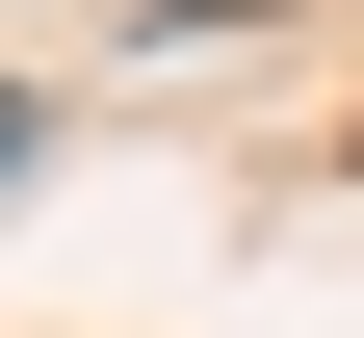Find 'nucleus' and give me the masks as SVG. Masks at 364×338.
Returning <instances> with one entry per match:
<instances>
[{
	"label": "nucleus",
	"instance_id": "nucleus-1",
	"mask_svg": "<svg viewBox=\"0 0 364 338\" xmlns=\"http://www.w3.org/2000/svg\"><path fill=\"white\" fill-rule=\"evenodd\" d=\"M182 26H235V0H182Z\"/></svg>",
	"mask_w": 364,
	"mask_h": 338
}]
</instances>
